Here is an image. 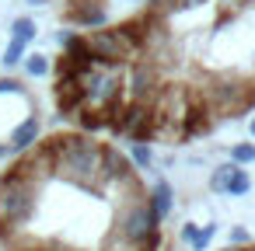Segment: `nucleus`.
Segmentation results:
<instances>
[{
    "instance_id": "nucleus-1",
    "label": "nucleus",
    "mask_w": 255,
    "mask_h": 251,
    "mask_svg": "<svg viewBox=\"0 0 255 251\" xmlns=\"http://www.w3.org/2000/svg\"><path fill=\"white\" fill-rule=\"evenodd\" d=\"M234 167H238V164H224V167H217L213 178H210V188H213V192H227V181H231Z\"/></svg>"
},
{
    "instance_id": "nucleus-2",
    "label": "nucleus",
    "mask_w": 255,
    "mask_h": 251,
    "mask_svg": "<svg viewBox=\"0 0 255 251\" xmlns=\"http://www.w3.org/2000/svg\"><path fill=\"white\" fill-rule=\"evenodd\" d=\"M227 192H231V195H245V192H248V174H245L241 167H234V174H231V181H227Z\"/></svg>"
},
{
    "instance_id": "nucleus-3",
    "label": "nucleus",
    "mask_w": 255,
    "mask_h": 251,
    "mask_svg": "<svg viewBox=\"0 0 255 251\" xmlns=\"http://www.w3.org/2000/svg\"><path fill=\"white\" fill-rule=\"evenodd\" d=\"M133 157H136V164H140V167H150V161H154V154H150V147H147L143 140H136V143H133Z\"/></svg>"
},
{
    "instance_id": "nucleus-4",
    "label": "nucleus",
    "mask_w": 255,
    "mask_h": 251,
    "mask_svg": "<svg viewBox=\"0 0 255 251\" xmlns=\"http://www.w3.org/2000/svg\"><path fill=\"white\" fill-rule=\"evenodd\" d=\"M32 35H35V25L32 21H18L14 25V42H28Z\"/></svg>"
},
{
    "instance_id": "nucleus-5",
    "label": "nucleus",
    "mask_w": 255,
    "mask_h": 251,
    "mask_svg": "<svg viewBox=\"0 0 255 251\" xmlns=\"http://www.w3.org/2000/svg\"><path fill=\"white\" fill-rule=\"evenodd\" d=\"M234 161H238V164L255 161V147H252V143H238V147H234Z\"/></svg>"
},
{
    "instance_id": "nucleus-6",
    "label": "nucleus",
    "mask_w": 255,
    "mask_h": 251,
    "mask_svg": "<svg viewBox=\"0 0 255 251\" xmlns=\"http://www.w3.org/2000/svg\"><path fill=\"white\" fill-rule=\"evenodd\" d=\"M28 70H32V74H46V60H42V56H32V60H28Z\"/></svg>"
},
{
    "instance_id": "nucleus-7",
    "label": "nucleus",
    "mask_w": 255,
    "mask_h": 251,
    "mask_svg": "<svg viewBox=\"0 0 255 251\" xmlns=\"http://www.w3.org/2000/svg\"><path fill=\"white\" fill-rule=\"evenodd\" d=\"M241 4H245V0H220V11H224V14H231V11H238Z\"/></svg>"
},
{
    "instance_id": "nucleus-8",
    "label": "nucleus",
    "mask_w": 255,
    "mask_h": 251,
    "mask_svg": "<svg viewBox=\"0 0 255 251\" xmlns=\"http://www.w3.org/2000/svg\"><path fill=\"white\" fill-rule=\"evenodd\" d=\"M252 136H255V119H252Z\"/></svg>"
}]
</instances>
